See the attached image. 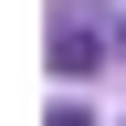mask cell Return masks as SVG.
Returning <instances> with one entry per match:
<instances>
[{"label": "cell", "mask_w": 126, "mask_h": 126, "mask_svg": "<svg viewBox=\"0 0 126 126\" xmlns=\"http://www.w3.org/2000/svg\"><path fill=\"white\" fill-rule=\"evenodd\" d=\"M94 53H105V32H94V21H63V42H53L63 74H94Z\"/></svg>", "instance_id": "cell-1"}, {"label": "cell", "mask_w": 126, "mask_h": 126, "mask_svg": "<svg viewBox=\"0 0 126 126\" xmlns=\"http://www.w3.org/2000/svg\"><path fill=\"white\" fill-rule=\"evenodd\" d=\"M53 126H94V116H84V105H63V116H53Z\"/></svg>", "instance_id": "cell-2"}]
</instances>
